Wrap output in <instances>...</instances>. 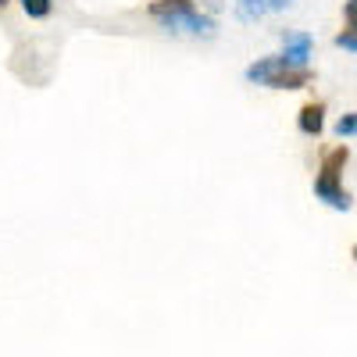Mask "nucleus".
Wrapping results in <instances>:
<instances>
[{"mask_svg":"<svg viewBox=\"0 0 357 357\" xmlns=\"http://www.w3.org/2000/svg\"><path fill=\"white\" fill-rule=\"evenodd\" d=\"M22 4V11L29 15V18H50V11H54V0H18Z\"/></svg>","mask_w":357,"mask_h":357,"instance_id":"0eeeda50","label":"nucleus"},{"mask_svg":"<svg viewBox=\"0 0 357 357\" xmlns=\"http://www.w3.org/2000/svg\"><path fill=\"white\" fill-rule=\"evenodd\" d=\"M293 4L296 0H236V18L240 22H257V18L272 15V11H286Z\"/></svg>","mask_w":357,"mask_h":357,"instance_id":"20e7f679","label":"nucleus"},{"mask_svg":"<svg viewBox=\"0 0 357 357\" xmlns=\"http://www.w3.org/2000/svg\"><path fill=\"white\" fill-rule=\"evenodd\" d=\"M311 82H314V72L307 65H286V68H279L264 79L268 89H304Z\"/></svg>","mask_w":357,"mask_h":357,"instance_id":"7ed1b4c3","label":"nucleus"},{"mask_svg":"<svg viewBox=\"0 0 357 357\" xmlns=\"http://www.w3.org/2000/svg\"><path fill=\"white\" fill-rule=\"evenodd\" d=\"M146 11L175 36H183V33L186 36H215V18L200 15L193 8V0H154Z\"/></svg>","mask_w":357,"mask_h":357,"instance_id":"f257e3e1","label":"nucleus"},{"mask_svg":"<svg viewBox=\"0 0 357 357\" xmlns=\"http://www.w3.org/2000/svg\"><path fill=\"white\" fill-rule=\"evenodd\" d=\"M354 132H357V118H354V111H350V114H343L340 122H336V136H340V139H354Z\"/></svg>","mask_w":357,"mask_h":357,"instance_id":"6e6552de","label":"nucleus"},{"mask_svg":"<svg viewBox=\"0 0 357 357\" xmlns=\"http://www.w3.org/2000/svg\"><path fill=\"white\" fill-rule=\"evenodd\" d=\"M296 129H301L304 136H321V129H325V104L321 100H314V104H304L301 107V114H296Z\"/></svg>","mask_w":357,"mask_h":357,"instance_id":"423d86ee","label":"nucleus"},{"mask_svg":"<svg viewBox=\"0 0 357 357\" xmlns=\"http://www.w3.org/2000/svg\"><path fill=\"white\" fill-rule=\"evenodd\" d=\"M314 50V40L307 33H286L282 36V57H286V65H307V57Z\"/></svg>","mask_w":357,"mask_h":357,"instance_id":"39448f33","label":"nucleus"},{"mask_svg":"<svg viewBox=\"0 0 357 357\" xmlns=\"http://www.w3.org/2000/svg\"><path fill=\"white\" fill-rule=\"evenodd\" d=\"M8 4H11V0H0V11H4V8H8Z\"/></svg>","mask_w":357,"mask_h":357,"instance_id":"9b49d317","label":"nucleus"},{"mask_svg":"<svg viewBox=\"0 0 357 357\" xmlns=\"http://www.w3.org/2000/svg\"><path fill=\"white\" fill-rule=\"evenodd\" d=\"M354 8H357L354 0H347V8H343V11H347V25H354Z\"/></svg>","mask_w":357,"mask_h":357,"instance_id":"9d476101","label":"nucleus"},{"mask_svg":"<svg viewBox=\"0 0 357 357\" xmlns=\"http://www.w3.org/2000/svg\"><path fill=\"white\" fill-rule=\"evenodd\" d=\"M347 165H350V146L343 143L321 158V172L314 178V197L325 200L329 207H336V211H350L354 207V197L343 190V168Z\"/></svg>","mask_w":357,"mask_h":357,"instance_id":"f03ea898","label":"nucleus"},{"mask_svg":"<svg viewBox=\"0 0 357 357\" xmlns=\"http://www.w3.org/2000/svg\"><path fill=\"white\" fill-rule=\"evenodd\" d=\"M336 47H340V50H347V54H354V50H357V29H354V25H347L343 33L336 36Z\"/></svg>","mask_w":357,"mask_h":357,"instance_id":"1a4fd4ad","label":"nucleus"}]
</instances>
